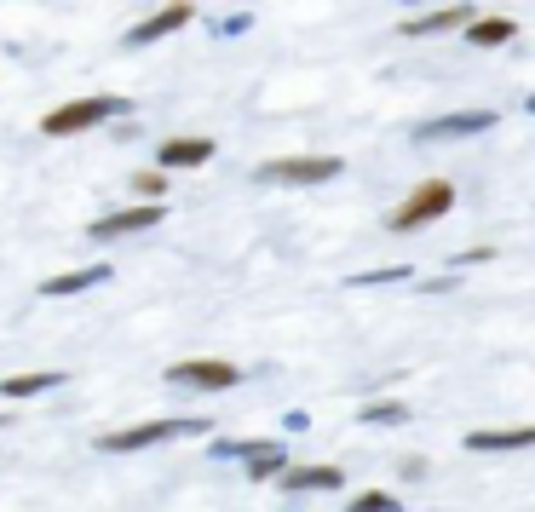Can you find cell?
<instances>
[{"label": "cell", "mask_w": 535, "mask_h": 512, "mask_svg": "<svg viewBox=\"0 0 535 512\" xmlns=\"http://www.w3.org/2000/svg\"><path fill=\"white\" fill-rule=\"evenodd\" d=\"M208 420L202 415H179V420H144V426H127V432H110L98 438L104 455H127V449H150V443H167V438H202Z\"/></svg>", "instance_id": "cell-1"}, {"label": "cell", "mask_w": 535, "mask_h": 512, "mask_svg": "<svg viewBox=\"0 0 535 512\" xmlns=\"http://www.w3.org/2000/svg\"><path fill=\"white\" fill-rule=\"evenodd\" d=\"M121 110H127V98H75V104H58L52 116H41V133L47 139H70V133H87L104 116H121Z\"/></svg>", "instance_id": "cell-2"}, {"label": "cell", "mask_w": 535, "mask_h": 512, "mask_svg": "<svg viewBox=\"0 0 535 512\" xmlns=\"http://www.w3.org/2000/svg\"><path fill=\"white\" fill-rule=\"evenodd\" d=\"M449 208H455V185L449 179H426V185H415L403 196V208L392 213V231H420L426 219H438Z\"/></svg>", "instance_id": "cell-3"}, {"label": "cell", "mask_w": 535, "mask_h": 512, "mask_svg": "<svg viewBox=\"0 0 535 512\" xmlns=\"http://www.w3.org/2000/svg\"><path fill=\"white\" fill-rule=\"evenodd\" d=\"M340 156H282V162H259V185H323L340 179Z\"/></svg>", "instance_id": "cell-4"}, {"label": "cell", "mask_w": 535, "mask_h": 512, "mask_svg": "<svg viewBox=\"0 0 535 512\" xmlns=\"http://www.w3.org/2000/svg\"><path fill=\"white\" fill-rule=\"evenodd\" d=\"M236 380H242V369L225 357H190V363L167 369V386H190V392H231Z\"/></svg>", "instance_id": "cell-5"}, {"label": "cell", "mask_w": 535, "mask_h": 512, "mask_svg": "<svg viewBox=\"0 0 535 512\" xmlns=\"http://www.w3.org/2000/svg\"><path fill=\"white\" fill-rule=\"evenodd\" d=\"M495 110H455V116H438L426 121V127H415V144H449V139H472V133H489L495 127Z\"/></svg>", "instance_id": "cell-6"}, {"label": "cell", "mask_w": 535, "mask_h": 512, "mask_svg": "<svg viewBox=\"0 0 535 512\" xmlns=\"http://www.w3.org/2000/svg\"><path fill=\"white\" fill-rule=\"evenodd\" d=\"M162 202H139V208H121V213H104L93 219V242H116V236H133V231H150V225H162Z\"/></svg>", "instance_id": "cell-7"}, {"label": "cell", "mask_w": 535, "mask_h": 512, "mask_svg": "<svg viewBox=\"0 0 535 512\" xmlns=\"http://www.w3.org/2000/svg\"><path fill=\"white\" fill-rule=\"evenodd\" d=\"M190 18H196V6H162V12H150L144 24L127 29V47H150V41H162V35H173V29H185Z\"/></svg>", "instance_id": "cell-8"}, {"label": "cell", "mask_w": 535, "mask_h": 512, "mask_svg": "<svg viewBox=\"0 0 535 512\" xmlns=\"http://www.w3.org/2000/svg\"><path fill=\"white\" fill-rule=\"evenodd\" d=\"M156 162H162V173L167 167H202V162H213V139H196V133H185V139H162Z\"/></svg>", "instance_id": "cell-9"}, {"label": "cell", "mask_w": 535, "mask_h": 512, "mask_svg": "<svg viewBox=\"0 0 535 512\" xmlns=\"http://www.w3.org/2000/svg\"><path fill=\"white\" fill-rule=\"evenodd\" d=\"M472 455H495V449H535V426H501V432H466Z\"/></svg>", "instance_id": "cell-10"}, {"label": "cell", "mask_w": 535, "mask_h": 512, "mask_svg": "<svg viewBox=\"0 0 535 512\" xmlns=\"http://www.w3.org/2000/svg\"><path fill=\"white\" fill-rule=\"evenodd\" d=\"M472 29L478 18H472V6H438V12H420V18H409L403 24V35H443V29Z\"/></svg>", "instance_id": "cell-11"}, {"label": "cell", "mask_w": 535, "mask_h": 512, "mask_svg": "<svg viewBox=\"0 0 535 512\" xmlns=\"http://www.w3.org/2000/svg\"><path fill=\"white\" fill-rule=\"evenodd\" d=\"M98 282H110V265H81V271L47 277L41 282V294H47V300H64V294H81V288H98Z\"/></svg>", "instance_id": "cell-12"}, {"label": "cell", "mask_w": 535, "mask_h": 512, "mask_svg": "<svg viewBox=\"0 0 535 512\" xmlns=\"http://www.w3.org/2000/svg\"><path fill=\"white\" fill-rule=\"evenodd\" d=\"M346 472L340 466H288L282 472V489H340Z\"/></svg>", "instance_id": "cell-13"}, {"label": "cell", "mask_w": 535, "mask_h": 512, "mask_svg": "<svg viewBox=\"0 0 535 512\" xmlns=\"http://www.w3.org/2000/svg\"><path fill=\"white\" fill-rule=\"evenodd\" d=\"M288 466H294V461H288V449L265 438V443H259V455L248 461V478H254V484H271V478H277V484H282V472H288Z\"/></svg>", "instance_id": "cell-14"}, {"label": "cell", "mask_w": 535, "mask_h": 512, "mask_svg": "<svg viewBox=\"0 0 535 512\" xmlns=\"http://www.w3.org/2000/svg\"><path fill=\"white\" fill-rule=\"evenodd\" d=\"M466 35H472V47H507L512 35H518V24H512V18H501V12H489V18H478Z\"/></svg>", "instance_id": "cell-15"}, {"label": "cell", "mask_w": 535, "mask_h": 512, "mask_svg": "<svg viewBox=\"0 0 535 512\" xmlns=\"http://www.w3.org/2000/svg\"><path fill=\"white\" fill-rule=\"evenodd\" d=\"M52 386H64V369H41V374H12V380H0V392H6V397H35V392H52Z\"/></svg>", "instance_id": "cell-16"}, {"label": "cell", "mask_w": 535, "mask_h": 512, "mask_svg": "<svg viewBox=\"0 0 535 512\" xmlns=\"http://www.w3.org/2000/svg\"><path fill=\"white\" fill-rule=\"evenodd\" d=\"M409 420V403H397V397H386V403H363V426H403Z\"/></svg>", "instance_id": "cell-17"}, {"label": "cell", "mask_w": 535, "mask_h": 512, "mask_svg": "<svg viewBox=\"0 0 535 512\" xmlns=\"http://www.w3.org/2000/svg\"><path fill=\"white\" fill-rule=\"evenodd\" d=\"M403 501H397L392 489H363V495H351V512H397Z\"/></svg>", "instance_id": "cell-18"}, {"label": "cell", "mask_w": 535, "mask_h": 512, "mask_svg": "<svg viewBox=\"0 0 535 512\" xmlns=\"http://www.w3.org/2000/svg\"><path fill=\"white\" fill-rule=\"evenodd\" d=\"M162 185H167L162 167H144V173H133V190H139L144 202H156V196H162Z\"/></svg>", "instance_id": "cell-19"}, {"label": "cell", "mask_w": 535, "mask_h": 512, "mask_svg": "<svg viewBox=\"0 0 535 512\" xmlns=\"http://www.w3.org/2000/svg\"><path fill=\"white\" fill-rule=\"evenodd\" d=\"M403 277H409V265H380V271H357L351 282H357V288H374V282H403Z\"/></svg>", "instance_id": "cell-20"}, {"label": "cell", "mask_w": 535, "mask_h": 512, "mask_svg": "<svg viewBox=\"0 0 535 512\" xmlns=\"http://www.w3.org/2000/svg\"><path fill=\"white\" fill-rule=\"evenodd\" d=\"M248 24H254V12H231V18H219L213 29H219V35H242Z\"/></svg>", "instance_id": "cell-21"}, {"label": "cell", "mask_w": 535, "mask_h": 512, "mask_svg": "<svg viewBox=\"0 0 535 512\" xmlns=\"http://www.w3.org/2000/svg\"><path fill=\"white\" fill-rule=\"evenodd\" d=\"M524 110H530V116H535V93H530V98H524Z\"/></svg>", "instance_id": "cell-22"}]
</instances>
